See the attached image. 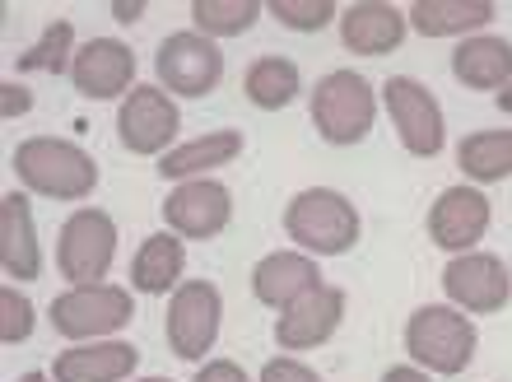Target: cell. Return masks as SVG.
I'll use <instances>...</instances> for the list:
<instances>
[{"mask_svg": "<svg viewBox=\"0 0 512 382\" xmlns=\"http://www.w3.org/2000/svg\"><path fill=\"white\" fill-rule=\"evenodd\" d=\"M382 382H433L424 369H415V364H396V369L382 373Z\"/></svg>", "mask_w": 512, "mask_h": 382, "instance_id": "obj_33", "label": "cell"}, {"mask_svg": "<svg viewBox=\"0 0 512 382\" xmlns=\"http://www.w3.org/2000/svg\"><path fill=\"white\" fill-rule=\"evenodd\" d=\"M494 103H499V112H508V117H512V84H508V89H499V94H494Z\"/></svg>", "mask_w": 512, "mask_h": 382, "instance_id": "obj_35", "label": "cell"}, {"mask_svg": "<svg viewBox=\"0 0 512 382\" xmlns=\"http://www.w3.org/2000/svg\"><path fill=\"white\" fill-rule=\"evenodd\" d=\"M10 164L28 191L52 196V201H89L98 191V164L75 140L33 136V140H24V145H14Z\"/></svg>", "mask_w": 512, "mask_h": 382, "instance_id": "obj_1", "label": "cell"}, {"mask_svg": "<svg viewBox=\"0 0 512 382\" xmlns=\"http://www.w3.org/2000/svg\"><path fill=\"white\" fill-rule=\"evenodd\" d=\"M117 261V219L98 205H80L61 224L56 238V266L70 285H103V275Z\"/></svg>", "mask_w": 512, "mask_h": 382, "instance_id": "obj_6", "label": "cell"}, {"mask_svg": "<svg viewBox=\"0 0 512 382\" xmlns=\"http://www.w3.org/2000/svg\"><path fill=\"white\" fill-rule=\"evenodd\" d=\"M135 382H173V378H135Z\"/></svg>", "mask_w": 512, "mask_h": 382, "instance_id": "obj_37", "label": "cell"}, {"mask_svg": "<svg viewBox=\"0 0 512 382\" xmlns=\"http://www.w3.org/2000/svg\"><path fill=\"white\" fill-rule=\"evenodd\" d=\"M405 350L415 359V369L438 373V378H457V373L471 369L480 336H475V322L466 313L443 308V303H424L405 322Z\"/></svg>", "mask_w": 512, "mask_h": 382, "instance_id": "obj_2", "label": "cell"}, {"mask_svg": "<svg viewBox=\"0 0 512 382\" xmlns=\"http://www.w3.org/2000/svg\"><path fill=\"white\" fill-rule=\"evenodd\" d=\"M256 382H326V378L317 369H308L303 359L280 355V359H266V369H261V378Z\"/></svg>", "mask_w": 512, "mask_h": 382, "instance_id": "obj_30", "label": "cell"}, {"mask_svg": "<svg viewBox=\"0 0 512 382\" xmlns=\"http://www.w3.org/2000/svg\"><path fill=\"white\" fill-rule=\"evenodd\" d=\"M489 219H494V205L480 187L461 182V187H447L429 210V238L443 252H475V243L489 233Z\"/></svg>", "mask_w": 512, "mask_h": 382, "instance_id": "obj_13", "label": "cell"}, {"mask_svg": "<svg viewBox=\"0 0 512 382\" xmlns=\"http://www.w3.org/2000/svg\"><path fill=\"white\" fill-rule=\"evenodd\" d=\"M452 75L466 89H508L512 84V42L494 33H475L452 52Z\"/></svg>", "mask_w": 512, "mask_h": 382, "instance_id": "obj_21", "label": "cell"}, {"mask_svg": "<svg viewBox=\"0 0 512 382\" xmlns=\"http://www.w3.org/2000/svg\"><path fill=\"white\" fill-rule=\"evenodd\" d=\"M14 382H56L52 373H24V378H14Z\"/></svg>", "mask_w": 512, "mask_h": 382, "instance_id": "obj_36", "label": "cell"}, {"mask_svg": "<svg viewBox=\"0 0 512 382\" xmlns=\"http://www.w3.org/2000/svg\"><path fill=\"white\" fill-rule=\"evenodd\" d=\"M405 33H410V19L396 5H387V0H354V5L340 10V42L354 56L396 52L405 42Z\"/></svg>", "mask_w": 512, "mask_h": 382, "instance_id": "obj_16", "label": "cell"}, {"mask_svg": "<svg viewBox=\"0 0 512 382\" xmlns=\"http://www.w3.org/2000/svg\"><path fill=\"white\" fill-rule=\"evenodd\" d=\"M359 210L350 196H340L331 187H308L298 191L289 210H284V233L289 243H298L308 257H345L359 243Z\"/></svg>", "mask_w": 512, "mask_h": 382, "instance_id": "obj_3", "label": "cell"}, {"mask_svg": "<svg viewBox=\"0 0 512 382\" xmlns=\"http://www.w3.org/2000/svg\"><path fill=\"white\" fill-rule=\"evenodd\" d=\"M0 271L10 280H38L42 275L38 224H33V205L24 191L0 196Z\"/></svg>", "mask_w": 512, "mask_h": 382, "instance_id": "obj_17", "label": "cell"}, {"mask_svg": "<svg viewBox=\"0 0 512 382\" xmlns=\"http://www.w3.org/2000/svg\"><path fill=\"white\" fill-rule=\"evenodd\" d=\"M47 317H52V327L75 345L112 341L122 327H131L135 299H131V289L108 285V280H103V285H75V289H66V294H56Z\"/></svg>", "mask_w": 512, "mask_h": 382, "instance_id": "obj_5", "label": "cell"}, {"mask_svg": "<svg viewBox=\"0 0 512 382\" xmlns=\"http://www.w3.org/2000/svg\"><path fill=\"white\" fill-rule=\"evenodd\" d=\"M75 24L70 19H52V24L38 33V42L28 47L14 66L24 70V75H33V70H42V75H66V66H75Z\"/></svg>", "mask_w": 512, "mask_h": 382, "instance_id": "obj_27", "label": "cell"}, {"mask_svg": "<svg viewBox=\"0 0 512 382\" xmlns=\"http://www.w3.org/2000/svg\"><path fill=\"white\" fill-rule=\"evenodd\" d=\"M443 289L461 313H503L512 303V271L494 252H461L447 261Z\"/></svg>", "mask_w": 512, "mask_h": 382, "instance_id": "obj_12", "label": "cell"}, {"mask_svg": "<svg viewBox=\"0 0 512 382\" xmlns=\"http://www.w3.org/2000/svg\"><path fill=\"white\" fill-rule=\"evenodd\" d=\"M177 126H182L177 98L168 89H154V84H135L117 108V140L131 154H159L163 159L177 145Z\"/></svg>", "mask_w": 512, "mask_h": 382, "instance_id": "obj_10", "label": "cell"}, {"mask_svg": "<svg viewBox=\"0 0 512 382\" xmlns=\"http://www.w3.org/2000/svg\"><path fill=\"white\" fill-rule=\"evenodd\" d=\"M112 14H117L122 24H135V19L145 14V5H135V0H117V5H112Z\"/></svg>", "mask_w": 512, "mask_h": 382, "instance_id": "obj_34", "label": "cell"}, {"mask_svg": "<svg viewBox=\"0 0 512 382\" xmlns=\"http://www.w3.org/2000/svg\"><path fill=\"white\" fill-rule=\"evenodd\" d=\"M70 84H75V94L94 98V103L126 98L135 89V52L122 38H89L75 52Z\"/></svg>", "mask_w": 512, "mask_h": 382, "instance_id": "obj_14", "label": "cell"}, {"mask_svg": "<svg viewBox=\"0 0 512 382\" xmlns=\"http://www.w3.org/2000/svg\"><path fill=\"white\" fill-rule=\"evenodd\" d=\"M378 117V89L359 70H331L312 84V126L326 145H359Z\"/></svg>", "mask_w": 512, "mask_h": 382, "instance_id": "obj_4", "label": "cell"}, {"mask_svg": "<svg viewBox=\"0 0 512 382\" xmlns=\"http://www.w3.org/2000/svg\"><path fill=\"white\" fill-rule=\"evenodd\" d=\"M140 369V350L126 341H84L61 350L52 364L56 382H126Z\"/></svg>", "mask_w": 512, "mask_h": 382, "instance_id": "obj_19", "label": "cell"}, {"mask_svg": "<svg viewBox=\"0 0 512 382\" xmlns=\"http://www.w3.org/2000/svg\"><path fill=\"white\" fill-rule=\"evenodd\" d=\"M243 154V136L238 131H210V136H196V140H182L173 150L159 159V178L163 182H191V178H205L215 168L233 164Z\"/></svg>", "mask_w": 512, "mask_h": 382, "instance_id": "obj_20", "label": "cell"}, {"mask_svg": "<svg viewBox=\"0 0 512 382\" xmlns=\"http://www.w3.org/2000/svg\"><path fill=\"white\" fill-rule=\"evenodd\" d=\"M382 108H387L405 154L438 159V150H443V140H447V126H443V108H438L433 89H424V84L410 80V75H391V80L382 84Z\"/></svg>", "mask_w": 512, "mask_h": 382, "instance_id": "obj_8", "label": "cell"}, {"mask_svg": "<svg viewBox=\"0 0 512 382\" xmlns=\"http://www.w3.org/2000/svg\"><path fill=\"white\" fill-rule=\"evenodd\" d=\"M457 168L471 178V187L512 178V126L508 131H475V136H466L457 145Z\"/></svg>", "mask_w": 512, "mask_h": 382, "instance_id": "obj_25", "label": "cell"}, {"mask_svg": "<svg viewBox=\"0 0 512 382\" xmlns=\"http://www.w3.org/2000/svg\"><path fill=\"white\" fill-rule=\"evenodd\" d=\"M33 327H38V317H33V303H28V294H19L14 285L0 289V341L5 345H19L33 336Z\"/></svg>", "mask_w": 512, "mask_h": 382, "instance_id": "obj_29", "label": "cell"}, {"mask_svg": "<svg viewBox=\"0 0 512 382\" xmlns=\"http://www.w3.org/2000/svg\"><path fill=\"white\" fill-rule=\"evenodd\" d=\"M340 322H345V289L322 285L275 317V345L280 350H317L336 336Z\"/></svg>", "mask_w": 512, "mask_h": 382, "instance_id": "obj_15", "label": "cell"}, {"mask_svg": "<svg viewBox=\"0 0 512 382\" xmlns=\"http://www.w3.org/2000/svg\"><path fill=\"white\" fill-rule=\"evenodd\" d=\"M266 14H275L289 33H317V28H326L340 10L331 0H270Z\"/></svg>", "mask_w": 512, "mask_h": 382, "instance_id": "obj_28", "label": "cell"}, {"mask_svg": "<svg viewBox=\"0 0 512 382\" xmlns=\"http://www.w3.org/2000/svg\"><path fill=\"white\" fill-rule=\"evenodd\" d=\"M163 224L177 238H219L233 219V191L215 178H191L177 182L159 205Z\"/></svg>", "mask_w": 512, "mask_h": 382, "instance_id": "obj_11", "label": "cell"}, {"mask_svg": "<svg viewBox=\"0 0 512 382\" xmlns=\"http://www.w3.org/2000/svg\"><path fill=\"white\" fill-rule=\"evenodd\" d=\"M224 327V294L210 280H182L168 299V317H163V336L173 345L177 359H205L219 341Z\"/></svg>", "mask_w": 512, "mask_h": 382, "instance_id": "obj_7", "label": "cell"}, {"mask_svg": "<svg viewBox=\"0 0 512 382\" xmlns=\"http://www.w3.org/2000/svg\"><path fill=\"white\" fill-rule=\"evenodd\" d=\"M261 14H266L261 0H191V24H196V33L210 42L238 38V33H247V28L261 19Z\"/></svg>", "mask_w": 512, "mask_h": 382, "instance_id": "obj_26", "label": "cell"}, {"mask_svg": "<svg viewBox=\"0 0 512 382\" xmlns=\"http://www.w3.org/2000/svg\"><path fill=\"white\" fill-rule=\"evenodd\" d=\"M499 14L494 0H415L405 19L424 38H457V33H480Z\"/></svg>", "mask_w": 512, "mask_h": 382, "instance_id": "obj_22", "label": "cell"}, {"mask_svg": "<svg viewBox=\"0 0 512 382\" xmlns=\"http://www.w3.org/2000/svg\"><path fill=\"white\" fill-rule=\"evenodd\" d=\"M243 94L252 108L280 112L303 94V75H298V66L289 56H261V61H252V70H247Z\"/></svg>", "mask_w": 512, "mask_h": 382, "instance_id": "obj_24", "label": "cell"}, {"mask_svg": "<svg viewBox=\"0 0 512 382\" xmlns=\"http://www.w3.org/2000/svg\"><path fill=\"white\" fill-rule=\"evenodd\" d=\"M154 75L173 98H205L224 80V52L201 33H168L154 52Z\"/></svg>", "mask_w": 512, "mask_h": 382, "instance_id": "obj_9", "label": "cell"}, {"mask_svg": "<svg viewBox=\"0 0 512 382\" xmlns=\"http://www.w3.org/2000/svg\"><path fill=\"white\" fill-rule=\"evenodd\" d=\"M187 271V247H182V238L177 233H149L145 243H140V252L131 257V285L140 289V294H173L182 280L177 275Z\"/></svg>", "mask_w": 512, "mask_h": 382, "instance_id": "obj_23", "label": "cell"}, {"mask_svg": "<svg viewBox=\"0 0 512 382\" xmlns=\"http://www.w3.org/2000/svg\"><path fill=\"white\" fill-rule=\"evenodd\" d=\"M33 112V94H28L24 84H0V117L14 122V117H24Z\"/></svg>", "mask_w": 512, "mask_h": 382, "instance_id": "obj_31", "label": "cell"}, {"mask_svg": "<svg viewBox=\"0 0 512 382\" xmlns=\"http://www.w3.org/2000/svg\"><path fill=\"white\" fill-rule=\"evenodd\" d=\"M312 289H322V271H317V261L308 252H270L252 266V294L266 308L284 313L289 303H298Z\"/></svg>", "mask_w": 512, "mask_h": 382, "instance_id": "obj_18", "label": "cell"}, {"mask_svg": "<svg viewBox=\"0 0 512 382\" xmlns=\"http://www.w3.org/2000/svg\"><path fill=\"white\" fill-rule=\"evenodd\" d=\"M191 382H252L243 373V364H233V359H215V364H201V373Z\"/></svg>", "mask_w": 512, "mask_h": 382, "instance_id": "obj_32", "label": "cell"}]
</instances>
